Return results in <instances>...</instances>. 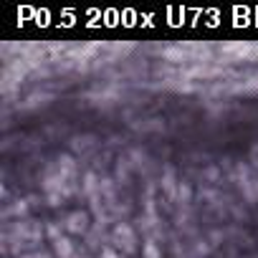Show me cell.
<instances>
[{"label":"cell","instance_id":"cell-3","mask_svg":"<svg viewBox=\"0 0 258 258\" xmlns=\"http://www.w3.org/2000/svg\"><path fill=\"white\" fill-rule=\"evenodd\" d=\"M145 253L147 258H160V250L155 248V243H145Z\"/></svg>","mask_w":258,"mask_h":258},{"label":"cell","instance_id":"cell-4","mask_svg":"<svg viewBox=\"0 0 258 258\" xmlns=\"http://www.w3.org/2000/svg\"><path fill=\"white\" fill-rule=\"evenodd\" d=\"M28 258H48L46 253H33V255H28Z\"/></svg>","mask_w":258,"mask_h":258},{"label":"cell","instance_id":"cell-1","mask_svg":"<svg viewBox=\"0 0 258 258\" xmlns=\"http://www.w3.org/2000/svg\"><path fill=\"white\" fill-rule=\"evenodd\" d=\"M114 238L119 240L116 245L124 248L126 253H129V250H135V235H132V230H129L126 225H119V228L114 230Z\"/></svg>","mask_w":258,"mask_h":258},{"label":"cell","instance_id":"cell-2","mask_svg":"<svg viewBox=\"0 0 258 258\" xmlns=\"http://www.w3.org/2000/svg\"><path fill=\"white\" fill-rule=\"evenodd\" d=\"M86 215L84 213H74V215H69V220H66V228L71 230V233H84L86 230Z\"/></svg>","mask_w":258,"mask_h":258}]
</instances>
